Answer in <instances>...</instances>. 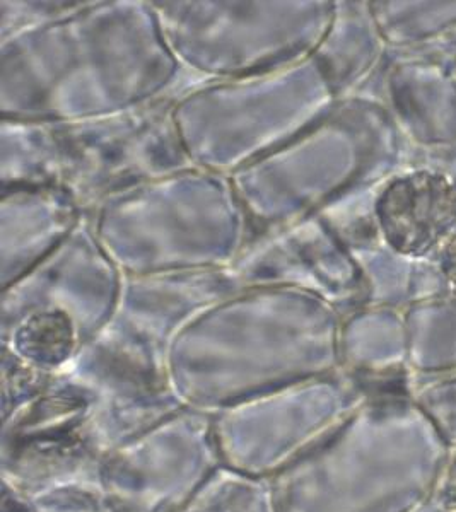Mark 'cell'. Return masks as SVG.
<instances>
[{
  "mask_svg": "<svg viewBox=\"0 0 456 512\" xmlns=\"http://www.w3.org/2000/svg\"><path fill=\"white\" fill-rule=\"evenodd\" d=\"M388 216L402 250H431L456 226L455 188L439 176H412L398 185Z\"/></svg>",
  "mask_w": 456,
  "mask_h": 512,
  "instance_id": "obj_1",
  "label": "cell"
},
{
  "mask_svg": "<svg viewBox=\"0 0 456 512\" xmlns=\"http://www.w3.org/2000/svg\"><path fill=\"white\" fill-rule=\"evenodd\" d=\"M445 270L451 282H453V286L456 287V234L445 251Z\"/></svg>",
  "mask_w": 456,
  "mask_h": 512,
  "instance_id": "obj_2",
  "label": "cell"
}]
</instances>
